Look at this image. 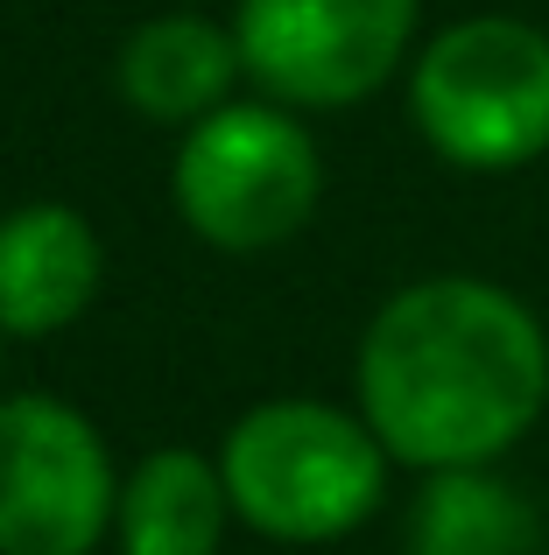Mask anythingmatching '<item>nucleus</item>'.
<instances>
[{
    "label": "nucleus",
    "mask_w": 549,
    "mask_h": 555,
    "mask_svg": "<svg viewBox=\"0 0 549 555\" xmlns=\"http://www.w3.org/2000/svg\"><path fill=\"white\" fill-rule=\"evenodd\" d=\"M542 408L549 338L536 310L480 274L409 282L359 338V415L395 464H494L536 429Z\"/></svg>",
    "instance_id": "nucleus-1"
},
{
    "label": "nucleus",
    "mask_w": 549,
    "mask_h": 555,
    "mask_svg": "<svg viewBox=\"0 0 549 555\" xmlns=\"http://www.w3.org/2000/svg\"><path fill=\"white\" fill-rule=\"evenodd\" d=\"M233 514L268 542H339L381 506L387 443L367 415L324 401H261L219 450Z\"/></svg>",
    "instance_id": "nucleus-2"
},
{
    "label": "nucleus",
    "mask_w": 549,
    "mask_h": 555,
    "mask_svg": "<svg viewBox=\"0 0 549 555\" xmlns=\"http://www.w3.org/2000/svg\"><path fill=\"white\" fill-rule=\"evenodd\" d=\"M416 134L472 177H508L549 155V36L514 14L451 22L409 70Z\"/></svg>",
    "instance_id": "nucleus-3"
},
{
    "label": "nucleus",
    "mask_w": 549,
    "mask_h": 555,
    "mask_svg": "<svg viewBox=\"0 0 549 555\" xmlns=\"http://www.w3.org/2000/svg\"><path fill=\"white\" fill-rule=\"evenodd\" d=\"M324 169H317V141L274 106H233L183 127L177 169H169V197H177L183 225L197 240L226 246V254H261L310 225Z\"/></svg>",
    "instance_id": "nucleus-4"
},
{
    "label": "nucleus",
    "mask_w": 549,
    "mask_h": 555,
    "mask_svg": "<svg viewBox=\"0 0 549 555\" xmlns=\"http://www.w3.org/2000/svg\"><path fill=\"white\" fill-rule=\"evenodd\" d=\"M120 514V478L71 401H0V555H92Z\"/></svg>",
    "instance_id": "nucleus-5"
},
{
    "label": "nucleus",
    "mask_w": 549,
    "mask_h": 555,
    "mask_svg": "<svg viewBox=\"0 0 549 555\" xmlns=\"http://www.w3.org/2000/svg\"><path fill=\"white\" fill-rule=\"evenodd\" d=\"M423 0H240V64L282 106H353L409 56Z\"/></svg>",
    "instance_id": "nucleus-6"
},
{
    "label": "nucleus",
    "mask_w": 549,
    "mask_h": 555,
    "mask_svg": "<svg viewBox=\"0 0 549 555\" xmlns=\"http://www.w3.org/2000/svg\"><path fill=\"white\" fill-rule=\"evenodd\" d=\"M99 232L71 204H14L0 218V331L8 338H50L85 317L99 288Z\"/></svg>",
    "instance_id": "nucleus-7"
},
{
    "label": "nucleus",
    "mask_w": 549,
    "mask_h": 555,
    "mask_svg": "<svg viewBox=\"0 0 549 555\" xmlns=\"http://www.w3.org/2000/svg\"><path fill=\"white\" fill-rule=\"evenodd\" d=\"M240 36L205 14H155L127 36L120 50V92L135 113L169 127H191L205 113H219L240 85Z\"/></svg>",
    "instance_id": "nucleus-8"
},
{
    "label": "nucleus",
    "mask_w": 549,
    "mask_h": 555,
    "mask_svg": "<svg viewBox=\"0 0 549 555\" xmlns=\"http://www.w3.org/2000/svg\"><path fill=\"white\" fill-rule=\"evenodd\" d=\"M233 492L226 472L197 450H149L120 486V555H219Z\"/></svg>",
    "instance_id": "nucleus-9"
},
{
    "label": "nucleus",
    "mask_w": 549,
    "mask_h": 555,
    "mask_svg": "<svg viewBox=\"0 0 549 555\" xmlns=\"http://www.w3.org/2000/svg\"><path fill=\"white\" fill-rule=\"evenodd\" d=\"M409 555H542V514L494 464L430 472L409 514Z\"/></svg>",
    "instance_id": "nucleus-10"
}]
</instances>
